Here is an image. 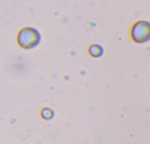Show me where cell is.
<instances>
[{
  "label": "cell",
  "instance_id": "6da1fadb",
  "mask_svg": "<svg viewBox=\"0 0 150 144\" xmlns=\"http://www.w3.org/2000/svg\"><path fill=\"white\" fill-rule=\"evenodd\" d=\"M129 37L137 44H144L150 41V22L149 21H137L132 24L129 30Z\"/></svg>",
  "mask_w": 150,
  "mask_h": 144
},
{
  "label": "cell",
  "instance_id": "7a4b0ae2",
  "mask_svg": "<svg viewBox=\"0 0 150 144\" xmlns=\"http://www.w3.org/2000/svg\"><path fill=\"white\" fill-rule=\"evenodd\" d=\"M18 43L24 49H33L40 43V32L34 28H24L18 34Z\"/></svg>",
  "mask_w": 150,
  "mask_h": 144
},
{
  "label": "cell",
  "instance_id": "3957f363",
  "mask_svg": "<svg viewBox=\"0 0 150 144\" xmlns=\"http://www.w3.org/2000/svg\"><path fill=\"white\" fill-rule=\"evenodd\" d=\"M88 53H90L91 56H94V57H100V56L103 54V49H102L100 46L94 44V46H91V47L88 49Z\"/></svg>",
  "mask_w": 150,
  "mask_h": 144
},
{
  "label": "cell",
  "instance_id": "277c9868",
  "mask_svg": "<svg viewBox=\"0 0 150 144\" xmlns=\"http://www.w3.org/2000/svg\"><path fill=\"white\" fill-rule=\"evenodd\" d=\"M41 116L46 118V119H50V118H53V112L50 109H43L41 110Z\"/></svg>",
  "mask_w": 150,
  "mask_h": 144
}]
</instances>
